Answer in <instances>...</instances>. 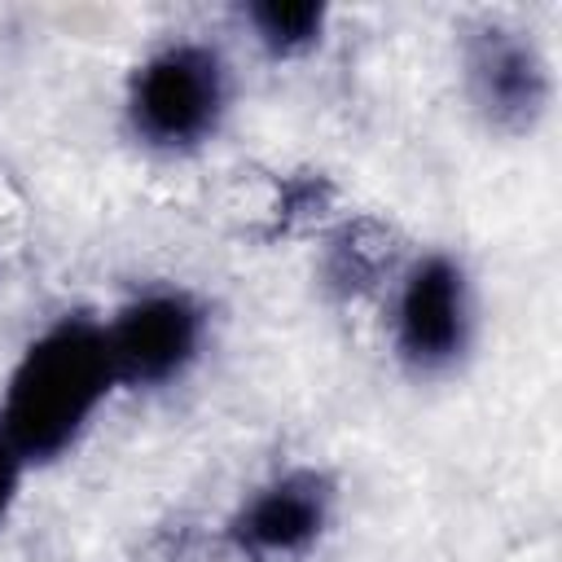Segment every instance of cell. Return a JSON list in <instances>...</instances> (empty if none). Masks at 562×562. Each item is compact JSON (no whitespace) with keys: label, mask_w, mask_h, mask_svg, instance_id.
Instances as JSON below:
<instances>
[{"label":"cell","mask_w":562,"mask_h":562,"mask_svg":"<svg viewBox=\"0 0 562 562\" xmlns=\"http://www.w3.org/2000/svg\"><path fill=\"white\" fill-rule=\"evenodd\" d=\"M114 391L101 312L66 307L26 338L9 364L0 386V439L26 470H48L83 443Z\"/></svg>","instance_id":"cell-1"},{"label":"cell","mask_w":562,"mask_h":562,"mask_svg":"<svg viewBox=\"0 0 562 562\" xmlns=\"http://www.w3.org/2000/svg\"><path fill=\"white\" fill-rule=\"evenodd\" d=\"M237 70L228 53L198 35L154 44L123 83V132L149 158H193L233 119Z\"/></svg>","instance_id":"cell-2"},{"label":"cell","mask_w":562,"mask_h":562,"mask_svg":"<svg viewBox=\"0 0 562 562\" xmlns=\"http://www.w3.org/2000/svg\"><path fill=\"white\" fill-rule=\"evenodd\" d=\"M386 338L413 382L452 378L479 338V294L465 259L448 246L417 250L391 277Z\"/></svg>","instance_id":"cell-3"},{"label":"cell","mask_w":562,"mask_h":562,"mask_svg":"<svg viewBox=\"0 0 562 562\" xmlns=\"http://www.w3.org/2000/svg\"><path fill=\"white\" fill-rule=\"evenodd\" d=\"M101 321L114 382L132 395H162L180 386L211 347V303L180 281L136 285Z\"/></svg>","instance_id":"cell-4"},{"label":"cell","mask_w":562,"mask_h":562,"mask_svg":"<svg viewBox=\"0 0 562 562\" xmlns=\"http://www.w3.org/2000/svg\"><path fill=\"white\" fill-rule=\"evenodd\" d=\"M338 509V474L299 461L241 492V501L224 518V544L241 562H303L329 540Z\"/></svg>","instance_id":"cell-5"},{"label":"cell","mask_w":562,"mask_h":562,"mask_svg":"<svg viewBox=\"0 0 562 562\" xmlns=\"http://www.w3.org/2000/svg\"><path fill=\"white\" fill-rule=\"evenodd\" d=\"M461 92L492 136L522 140L553 110V66L527 31L487 18L461 35Z\"/></svg>","instance_id":"cell-6"},{"label":"cell","mask_w":562,"mask_h":562,"mask_svg":"<svg viewBox=\"0 0 562 562\" xmlns=\"http://www.w3.org/2000/svg\"><path fill=\"white\" fill-rule=\"evenodd\" d=\"M237 22L246 26L259 57L299 61L321 48L329 31V4L325 0H246L237 4Z\"/></svg>","instance_id":"cell-7"},{"label":"cell","mask_w":562,"mask_h":562,"mask_svg":"<svg viewBox=\"0 0 562 562\" xmlns=\"http://www.w3.org/2000/svg\"><path fill=\"white\" fill-rule=\"evenodd\" d=\"M26 465H22V457L0 439V531L9 527V518H13V509H18V501H22V483H26Z\"/></svg>","instance_id":"cell-8"}]
</instances>
